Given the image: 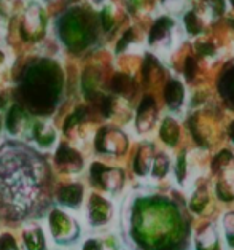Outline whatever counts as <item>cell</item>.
<instances>
[{"mask_svg": "<svg viewBox=\"0 0 234 250\" xmlns=\"http://www.w3.org/2000/svg\"><path fill=\"white\" fill-rule=\"evenodd\" d=\"M54 199L53 166L39 150L21 140L0 145V223L37 220L51 210Z\"/></svg>", "mask_w": 234, "mask_h": 250, "instance_id": "cell-1", "label": "cell"}, {"mask_svg": "<svg viewBox=\"0 0 234 250\" xmlns=\"http://www.w3.org/2000/svg\"><path fill=\"white\" fill-rule=\"evenodd\" d=\"M64 78L61 67L51 61H39L22 72L18 84V105L32 117L48 118L63 97Z\"/></svg>", "mask_w": 234, "mask_h": 250, "instance_id": "cell-2", "label": "cell"}, {"mask_svg": "<svg viewBox=\"0 0 234 250\" xmlns=\"http://www.w3.org/2000/svg\"><path fill=\"white\" fill-rule=\"evenodd\" d=\"M48 228H50L53 241L58 246L70 247L82 236L80 223L70 213L59 209V207H51V210L48 212Z\"/></svg>", "mask_w": 234, "mask_h": 250, "instance_id": "cell-3", "label": "cell"}, {"mask_svg": "<svg viewBox=\"0 0 234 250\" xmlns=\"http://www.w3.org/2000/svg\"><path fill=\"white\" fill-rule=\"evenodd\" d=\"M89 184L101 191L116 194L125 185V172L120 167H110L104 163L94 161L89 166Z\"/></svg>", "mask_w": 234, "mask_h": 250, "instance_id": "cell-4", "label": "cell"}, {"mask_svg": "<svg viewBox=\"0 0 234 250\" xmlns=\"http://www.w3.org/2000/svg\"><path fill=\"white\" fill-rule=\"evenodd\" d=\"M53 167L61 175H75L85 167V158L80 150L72 147L70 144L63 142L58 145L53 155Z\"/></svg>", "mask_w": 234, "mask_h": 250, "instance_id": "cell-5", "label": "cell"}, {"mask_svg": "<svg viewBox=\"0 0 234 250\" xmlns=\"http://www.w3.org/2000/svg\"><path fill=\"white\" fill-rule=\"evenodd\" d=\"M94 150L97 155L118 156L128 150V137L116 127H101L94 137Z\"/></svg>", "mask_w": 234, "mask_h": 250, "instance_id": "cell-6", "label": "cell"}, {"mask_svg": "<svg viewBox=\"0 0 234 250\" xmlns=\"http://www.w3.org/2000/svg\"><path fill=\"white\" fill-rule=\"evenodd\" d=\"M34 120L35 118L32 115L16 104V105H13L8 110L7 123L5 125H7V131L11 137H15L16 140H21V142H29L30 127H32Z\"/></svg>", "mask_w": 234, "mask_h": 250, "instance_id": "cell-7", "label": "cell"}, {"mask_svg": "<svg viewBox=\"0 0 234 250\" xmlns=\"http://www.w3.org/2000/svg\"><path fill=\"white\" fill-rule=\"evenodd\" d=\"M113 218V204L99 193H91L88 198V223L92 228L106 227Z\"/></svg>", "mask_w": 234, "mask_h": 250, "instance_id": "cell-8", "label": "cell"}, {"mask_svg": "<svg viewBox=\"0 0 234 250\" xmlns=\"http://www.w3.org/2000/svg\"><path fill=\"white\" fill-rule=\"evenodd\" d=\"M88 115L89 113L85 107H78L65 118L64 125H63V132L70 142H82V140L88 139V136H89V127H88L89 117Z\"/></svg>", "mask_w": 234, "mask_h": 250, "instance_id": "cell-9", "label": "cell"}, {"mask_svg": "<svg viewBox=\"0 0 234 250\" xmlns=\"http://www.w3.org/2000/svg\"><path fill=\"white\" fill-rule=\"evenodd\" d=\"M54 201L65 209L80 210L85 201V187L82 182L63 184L54 191Z\"/></svg>", "mask_w": 234, "mask_h": 250, "instance_id": "cell-10", "label": "cell"}, {"mask_svg": "<svg viewBox=\"0 0 234 250\" xmlns=\"http://www.w3.org/2000/svg\"><path fill=\"white\" fill-rule=\"evenodd\" d=\"M34 140V142L39 145L43 150H50L58 140V132L54 129V126L51 123H48L45 120H39L35 118L32 127H30V137L29 142Z\"/></svg>", "mask_w": 234, "mask_h": 250, "instance_id": "cell-11", "label": "cell"}, {"mask_svg": "<svg viewBox=\"0 0 234 250\" xmlns=\"http://www.w3.org/2000/svg\"><path fill=\"white\" fill-rule=\"evenodd\" d=\"M24 250H48L46 237L43 228L37 223H27L21 233Z\"/></svg>", "mask_w": 234, "mask_h": 250, "instance_id": "cell-12", "label": "cell"}, {"mask_svg": "<svg viewBox=\"0 0 234 250\" xmlns=\"http://www.w3.org/2000/svg\"><path fill=\"white\" fill-rule=\"evenodd\" d=\"M0 250H21L20 246L16 242V237L8 233V231H3L0 233Z\"/></svg>", "mask_w": 234, "mask_h": 250, "instance_id": "cell-13", "label": "cell"}, {"mask_svg": "<svg viewBox=\"0 0 234 250\" xmlns=\"http://www.w3.org/2000/svg\"><path fill=\"white\" fill-rule=\"evenodd\" d=\"M166 93H168V96H166V97H168L169 104H180V101H182V86L177 82H172Z\"/></svg>", "mask_w": 234, "mask_h": 250, "instance_id": "cell-14", "label": "cell"}, {"mask_svg": "<svg viewBox=\"0 0 234 250\" xmlns=\"http://www.w3.org/2000/svg\"><path fill=\"white\" fill-rule=\"evenodd\" d=\"M223 225H225V231H226L228 239H230L231 244H234V212L226 213L225 218H223Z\"/></svg>", "mask_w": 234, "mask_h": 250, "instance_id": "cell-15", "label": "cell"}, {"mask_svg": "<svg viewBox=\"0 0 234 250\" xmlns=\"http://www.w3.org/2000/svg\"><path fill=\"white\" fill-rule=\"evenodd\" d=\"M82 250H107L106 244L102 239H97V237H89L83 242Z\"/></svg>", "mask_w": 234, "mask_h": 250, "instance_id": "cell-16", "label": "cell"}, {"mask_svg": "<svg viewBox=\"0 0 234 250\" xmlns=\"http://www.w3.org/2000/svg\"><path fill=\"white\" fill-rule=\"evenodd\" d=\"M185 26H187L190 32H198V21H196L194 15H188L185 18Z\"/></svg>", "mask_w": 234, "mask_h": 250, "instance_id": "cell-17", "label": "cell"}, {"mask_svg": "<svg viewBox=\"0 0 234 250\" xmlns=\"http://www.w3.org/2000/svg\"><path fill=\"white\" fill-rule=\"evenodd\" d=\"M5 61V51L2 50V46H0V62H3Z\"/></svg>", "mask_w": 234, "mask_h": 250, "instance_id": "cell-18", "label": "cell"}, {"mask_svg": "<svg viewBox=\"0 0 234 250\" xmlns=\"http://www.w3.org/2000/svg\"><path fill=\"white\" fill-rule=\"evenodd\" d=\"M0 132H2V118H0Z\"/></svg>", "mask_w": 234, "mask_h": 250, "instance_id": "cell-19", "label": "cell"}]
</instances>
